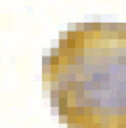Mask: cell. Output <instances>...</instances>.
I'll use <instances>...</instances> for the list:
<instances>
[{
    "instance_id": "obj_1",
    "label": "cell",
    "mask_w": 126,
    "mask_h": 128,
    "mask_svg": "<svg viewBox=\"0 0 126 128\" xmlns=\"http://www.w3.org/2000/svg\"><path fill=\"white\" fill-rule=\"evenodd\" d=\"M42 57L53 113L66 128H126V23H83Z\"/></svg>"
},
{
    "instance_id": "obj_2",
    "label": "cell",
    "mask_w": 126,
    "mask_h": 128,
    "mask_svg": "<svg viewBox=\"0 0 126 128\" xmlns=\"http://www.w3.org/2000/svg\"><path fill=\"white\" fill-rule=\"evenodd\" d=\"M68 30H75V23H69V26H68Z\"/></svg>"
}]
</instances>
